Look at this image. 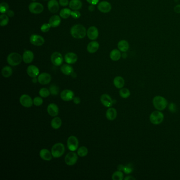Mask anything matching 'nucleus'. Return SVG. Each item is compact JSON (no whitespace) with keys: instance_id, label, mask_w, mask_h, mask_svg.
<instances>
[{"instance_id":"obj_1","label":"nucleus","mask_w":180,"mask_h":180,"mask_svg":"<svg viewBox=\"0 0 180 180\" xmlns=\"http://www.w3.org/2000/svg\"><path fill=\"white\" fill-rule=\"evenodd\" d=\"M71 36L76 39H82L87 34L86 29L81 24H76L70 30Z\"/></svg>"},{"instance_id":"obj_2","label":"nucleus","mask_w":180,"mask_h":180,"mask_svg":"<svg viewBox=\"0 0 180 180\" xmlns=\"http://www.w3.org/2000/svg\"><path fill=\"white\" fill-rule=\"evenodd\" d=\"M153 104L155 109L162 111L167 108L168 103L164 97L161 96H156L153 99Z\"/></svg>"},{"instance_id":"obj_3","label":"nucleus","mask_w":180,"mask_h":180,"mask_svg":"<svg viewBox=\"0 0 180 180\" xmlns=\"http://www.w3.org/2000/svg\"><path fill=\"white\" fill-rule=\"evenodd\" d=\"M65 145L61 143H57L54 144L51 148L52 155L54 158L62 157L65 153Z\"/></svg>"},{"instance_id":"obj_4","label":"nucleus","mask_w":180,"mask_h":180,"mask_svg":"<svg viewBox=\"0 0 180 180\" xmlns=\"http://www.w3.org/2000/svg\"><path fill=\"white\" fill-rule=\"evenodd\" d=\"M23 60L21 55L17 52H12L8 56L7 62L12 66H16L19 65Z\"/></svg>"},{"instance_id":"obj_5","label":"nucleus","mask_w":180,"mask_h":180,"mask_svg":"<svg viewBox=\"0 0 180 180\" xmlns=\"http://www.w3.org/2000/svg\"><path fill=\"white\" fill-rule=\"evenodd\" d=\"M164 114L159 111H156L152 113L149 116L150 122L153 124L159 125L163 122L164 120Z\"/></svg>"},{"instance_id":"obj_6","label":"nucleus","mask_w":180,"mask_h":180,"mask_svg":"<svg viewBox=\"0 0 180 180\" xmlns=\"http://www.w3.org/2000/svg\"><path fill=\"white\" fill-rule=\"evenodd\" d=\"M79 146L78 138L75 136H70L67 140V147L69 151L75 152L76 151Z\"/></svg>"},{"instance_id":"obj_7","label":"nucleus","mask_w":180,"mask_h":180,"mask_svg":"<svg viewBox=\"0 0 180 180\" xmlns=\"http://www.w3.org/2000/svg\"><path fill=\"white\" fill-rule=\"evenodd\" d=\"M19 101L21 105L23 106L24 107H31L33 105V100L32 99L30 96L27 94H23L21 95L20 97Z\"/></svg>"},{"instance_id":"obj_8","label":"nucleus","mask_w":180,"mask_h":180,"mask_svg":"<svg viewBox=\"0 0 180 180\" xmlns=\"http://www.w3.org/2000/svg\"><path fill=\"white\" fill-rule=\"evenodd\" d=\"M78 154L73 152H70L67 154L65 158L66 164L69 166H73L77 163L78 161Z\"/></svg>"},{"instance_id":"obj_9","label":"nucleus","mask_w":180,"mask_h":180,"mask_svg":"<svg viewBox=\"0 0 180 180\" xmlns=\"http://www.w3.org/2000/svg\"><path fill=\"white\" fill-rule=\"evenodd\" d=\"M30 12L33 14H40L44 10L43 6L38 2H32L29 6Z\"/></svg>"},{"instance_id":"obj_10","label":"nucleus","mask_w":180,"mask_h":180,"mask_svg":"<svg viewBox=\"0 0 180 180\" xmlns=\"http://www.w3.org/2000/svg\"><path fill=\"white\" fill-rule=\"evenodd\" d=\"M51 61L54 65L59 66L62 65L63 62V57L62 54L58 52H54L51 56Z\"/></svg>"},{"instance_id":"obj_11","label":"nucleus","mask_w":180,"mask_h":180,"mask_svg":"<svg viewBox=\"0 0 180 180\" xmlns=\"http://www.w3.org/2000/svg\"><path fill=\"white\" fill-rule=\"evenodd\" d=\"M75 94L73 91L69 89H65L60 93V97L63 101L69 102L73 100Z\"/></svg>"},{"instance_id":"obj_12","label":"nucleus","mask_w":180,"mask_h":180,"mask_svg":"<svg viewBox=\"0 0 180 180\" xmlns=\"http://www.w3.org/2000/svg\"><path fill=\"white\" fill-rule=\"evenodd\" d=\"M52 77L51 75L47 73H43L38 76V81L39 84L43 85L48 84L51 81Z\"/></svg>"},{"instance_id":"obj_13","label":"nucleus","mask_w":180,"mask_h":180,"mask_svg":"<svg viewBox=\"0 0 180 180\" xmlns=\"http://www.w3.org/2000/svg\"><path fill=\"white\" fill-rule=\"evenodd\" d=\"M30 41L35 46H41L44 44V39L42 36L39 35H32L30 36Z\"/></svg>"},{"instance_id":"obj_14","label":"nucleus","mask_w":180,"mask_h":180,"mask_svg":"<svg viewBox=\"0 0 180 180\" xmlns=\"http://www.w3.org/2000/svg\"><path fill=\"white\" fill-rule=\"evenodd\" d=\"M98 10L102 13H107L111 11V4L109 2L103 1L100 2L98 6Z\"/></svg>"},{"instance_id":"obj_15","label":"nucleus","mask_w":180,"mask_h":180,"mask_svg":"<svg viewBox=\"0 0 180 180\" xmlns=\"http://www.w3.org/2000/svg\"><path fill=\"white\" fill-rule=\"evenodd\" d=\"M100 99L102 104L106 107H111L113 104V99H111V96L108 94H105L102 95Z\"/></svg>"},{"instance_id":"obj_16","label":"nucleus","mask_w":180,"mask_h":180,"mask_svg":"<svg viewBox=\"0 0 180 180\" xmlns=\"http://www.w3.org/2000/svg\"><path fill=\"white\" fill-rule=\"evenodd\" d=\"M87 35L88 38L90 40H96L98 36V29L95 26L90 27L87 30Z\"/></svg>"},{"instance_id":"obj_17","label":"nucleus","mask_w":180,"mask_h":180,"mask_svg":"<svg viewBox=\"0 0 180 180\" xmlns=\"http://www.w3.org/2000/svg\"><path fill=\"white\" fill-rule=\"evenodd\" d=\"M47 111L52 117H56L59 114V108L56 103H51L48 106Z\"/></svg>"},{"instance_id":"obj_18","label":"nucleus","mask_w":180,"mask_h":180,"mask_svg":"<svg viewBox=\"0 0 180 180\" xmlns=\"http://www.w3.org/2000/svg\"><path fill=\"white\" fill-rule=\"evenodd\" d=\"M48 9L52 13H57L59 9V4L57 0H50L48 3Z\"/></svg>"},{"instance_id":"obj_19","label":"nucleus","mask_w":180,"mask_h":180,"mask_svg":"<svg viewBox=\"0 0 180 180\" xmlns=\"http://www.w3.org/2000/svg\"><path fill=\"white\" fill-rule=\"evenodd\" d=\"M28 75L31 78H36L39 75V69L35 65H30L27 68Z\"/></svg>"},{"instance_id":"obj_20","label":"nucleus","mask_w":180,"mask_h":180,"mask_svg":"<svg viewBox=\"0 0 180 180\" xmlns=\"http://www.w3.org/2000/svg\"><path fill=\"white\" fill-rule=\"evenodd\" d=\"M78 57L77 54L73 52L67 53L65 56V60L68 64H73L77 62Z\"/></svg>"},{"instance_id":"obj_21","label":"nucleus","mask_w":180,"mask_h":180,"mask_svg":"<svg viewBox=\"0 0 180 180\" xmlns=\"http://www.w3.org/2000/svg\"><path fill=\"white\" fill-rule=\"evenodd\" d=\"M22 59L25 63H30L34 59V54L30 50H26L23 53Z\"/></svg>"},{"instance_id":"obj_22","label":"nucleus","mask_w":180,"mask_h":180,"mask_svg":"<svg viewBox=\"0 0 180 180\" xmlns=\"http://www.w3.org/2000/svg\"><path fill=\"white\" fill-rule=\"evenodd\" d=\"M117 112L114 108L109 107L106 113V117L109 121H114L117 117Z\"/></svg>"},{"instance_id":"obj_23","label":"nucleus","mask_w":180,"mask_h":180,"mask_svg":"<svg viewBox=\"0 0 180 180\" xmlns=\"http://www.w3.org/2000/svg\"><path fill=\"white\" fill-rule=\"evenodd\" d=\"M117 47L122 52H126L129 49V44L127 41L122 40L118 43Z\"/></svg>"},{"instance_id":"obj_24","label":"nucleus","mask_w":180,"mask_h":180,"mask_svg":"<svg viewBox=\"0 0 180 180\" xmlns=\"http://www.w3.org/2000/svg\"><path fill=\"white\" fill-rule=\"evenodd\" d=\"M40 156L44 161H49L51 160L53 156L52 155L51 152H50L48 149L43 148L40 152Z\"/></svg>"},{"instance_id":"obj_25","label":"nucleus","mask_w":180,"mask_h":180,"mask_svg":"<svg viewBox=\"0 0 180 180\" xmlns=\"http://www.w3.org/2000/svg\"><path fill=\"white\" fill-rule=\"evenodd\" d=\"M60 23H61V19L59 16L57 15L52 16L49 21V23L50 24L51 27L52 28L58 27Z\"/></svg>"},{"instance_id":"obj_26","label":"nucleus","mask_w":180,"mask_h":180,"mask_svg":"<svg viewBox=\"0 0 180 180\" xmlns=\"http://www.w3.org/2000/svg\"><path fill=\"white\" fill-rule=\"evenodd\" d=\"M99 47V44L98 42L92 41L88 44L87 49L88 52H89L90 54H94L98 50Z\"/></svg>"},{"instance_id":"obj_27","label":"nucleus","mask_w":180,"mask_h":180,"mask_svg":"<svg viewBox=\"0 0 180 180\" xmlns=\"http://www.w3.org/2000/svg\"><path fill=\"white\" fill-rule=\"evenodd\" d=\"M69 6L72 10H79L82 8V3L81 0H71Z\"/></svg>"},{"instance_id":"obj_28","label":"nucleus","mask_w":180,"mask_h":180,"mask_svg":"<svg viewBox=\"0 0 180 180\" xmlns=\"http://www.w3.org/2000/svg\"><path fill=\"white\" fill-rule=\"evenodd\" d=\"M122 57L121 51L119 49H113L110 53V58L113 61L117 62Z\"/></svg>"},{"instance_id":"obj_29","label":"nucleus","mask_w":180,"mask_h":180,"mask_svg":"<svg viewBox=\"0 0 180 180\" xmlns=\"http://www.w3.org/2000/svg\"><path fill=\"white\" fill-rule=\"evenodd\" d=\"M114 84L118 89L123 88L125 85V81L123 77L117 76L115 77L113 81Z\"/></svg>"},{"instance_id":"obj_30","label":"nucleus","mask_w":180,"mask_h":180,"mask_svg":"<svg viewBox=\"0 0 180 180\" xmlns=\"http://www.w3.org/2000/svg\"><path fill=\"white\" fill-rule=\"evenodd\" d=\"M62 125V121L59 117H54L51 122V126L54 129H59Z\"/></svg>"},{"instance_id":"obj_31","label":"nucleus","mask_w":180,"mask_h":180,"mask_svg":"<svg viewBox=\"0 0 180 180\" xmlns=\"http://www.w3.org/2000/svg\"><path fill=\"white\" fill-rule=\"evenodd\" d=\"M61 71L64 75H70L73 73V69L68 64H65L61 67Z\"/></svg>"},{"instance_id":"obj_32","label":"nucleus","mask_w":180,"mask_h":180,"mask_svg":"<svg viewBox=\"0 0 180 180\" xmlns=\"http://www.w3.org/2000/svg\"><path fill=\"white\" fill-rule=\"evenodd\" d=\"M12 69L10 66H6L2 69V75L5 78L10 77L12 75Z\"/></svg>"},{"instance_id":"obj_33","label":"nucleus","mask_w":180,"mask_h":180,"mask_svg":"<svg viewBox=\"0 0 180 180\" xmlns=\"http://www.w3.org/2000/svg\"><path fill=\"white\" fill-rule=\"evenodd\" d=\"M71 11L67 8L62 9L60 12V16L63 19H68L71 16Z\"/></svg>"},{"instance_id":"obj_34","label":"nucleus","mask_w":180,"mask_h":180,"mask_svg":"<svg viewBox=\"0 0 180 180\" xmlns=\"http://www.w3.org/2000/svg\"><path fill=\"white\" fill-rule=\"evenodd\" d=\"M88 148L84 146H81V148H79L77 150V154L80 157L86 156L88 154Z\"/></svg>"},{"instance_id":"obj_35","label":"nucleus","mask_w":180,"mask_h":180,"mask_svg":"<svg viewBox=\"0 0 180 180\" xmlns=\"http://www.w3.org/2000/svg\"><path fill=\"white\" fill-rule=\"evenodd\" d=\"M119 95L122 98H127L130 96V91L129 89L126 88H121L119 91Z\"/></svg>"},{"instance_id":"obj_36","label":"nucleus","mask_w":180,"mask_h":180,"mask_svg":"<svg viewBox=\"0 0 180 180\" xmlns=\"http://www.w3.org/2000/svg\"><path fill=\"white\" fill-rule=\"evenodd\" d=\"M9 19L7 15L2 14L0 16V25L2 27H4L8 24Z\"/></svg>"},{"instance_id":"obj_37","label":"nucleus","mask_w":180,"mask_h":180,"mask_svg":"<svg viewBox=\"0 0 180 180\" xmlns=\"http://www.w3.org/2000/svg\"><path fill=\"white\" fill-rule=\"evenodd\" d=\"M39 94L42 98H47L50 96V90L46 88H41L39 92Z\"/></svg>"},{"instance_id":"obj_38","label":"nucleus","mask_w":180,"mask_h":180,"mask_svg":"<svg viewBox=\"0 0 180 180\" xmlns=\"http://www.w3.org/2000/svg\"><path fill=\"white\" fill-rule=\"evenodd\" d=\"M124 174L121 171H117L114 173L112 175V179L113 180H123Z\"/></svg>"},{"instance_id":"obj_39","label":"nucleus","mask_w":180,"mask_h":180,"mask_svg":"<svg viewBox=\"0 0 180 180\" xmlns=\"http://www.w3.org/2000/svg\"><path fill=\"white\" fill-rule=\"evenodd\" d=\"M49 90H50V94L54 96H56L59 93V88H58V87L56 84H52L50 86Z\"/></svg>"},{"instance_id":"obj_40","label":"nucleus","mask_w":180,"mask_h":180,"mask_svg":"<svg viewBox=\"0 0 180 180\" xmlns=\"http://www.w3.org/2000/svg\"><path fill=\"white\" fill-rule=\"evenodd\" d=\"M9 9V6L6 2H2L0 4V11L1 13H6Z\"/></svg>"},{"instance_id":"obj_41","label":"nucleus","mask_w":180,"mask_h":180,"mask_svg":"<svg viewBox=\"0 0 180 180\" xmlns=\"http://www.w3.org/2000/svg\"><path fill=\"white\" fill-rule=\"evenodd\" d=\"M33 100V104L36 106H40L42 105V103H43L42 98H41L40 97H35Z\"/></svg>"},{"instance_id":"obj_42","label":"nucleus","mask_w":180,"mask_h":180,"mask_svg":"<svg viewBox=\"0 0 180 180\" xmlns=\"http://www.w3.org/2000/svg\"><path fill=\"white\" fill-rule=\"evenodd\" d=\"M50 27L51 26L49 23H44L41 27V30L43 32H47L50 30Z\"/></svg>"},{"instance_id":"obj_43","label":"nucleus","mask_w":180,"mask_h":180,"mask_svg":"<svg viewBox=\"0 0 180 180\" xmlns=\"http://www.w3.org/2000/svg\"><path fill=\"white\" fill-rule=\"evenodd\" d=\"M132 167H130V165H128L125 167H124V169H123V171L126 174H130L133 171Z\"/></svg>"},{"instance_id":"obj_44","label":"nucleus","mask_w":180,"mask_h":180,"mask_svg":"<svg viewBox=\"0 0 180 180\" xmlns=\"http://www.w3.org/2000/svg\"><path fill=\"white\" fill-rule=\"evenodd\" d=\"M71 16L74 19H78L81 17V14L78 10H73V11H71Z\"/></svg>"},{"instance_id":"obj_45","label":"nucleus","mask_w":180,"mask_h":180,"mask_svg":"<svg viewBox=\"0 0 180 180\" xmlns=\"http://www.w3.org/2000/svg\"><path fill=\"white\" fill-rule=\"evenodd\" d=\"M169 109L170 110V111L171 112H172V113H175L176 111V106L175 105V104L174 103H171L170 105H169Z\"/></svg>"},{"instance_id":"obj_46","label":"nucleus","mask_w":180,"mask_h":180,"mask_svg":"<svg viewBox=\"0 0 180 180\" xmlns=\"http://www.w3.org/2000/svg\"><path fill=\"white\" fill-rule=\"evenodd\" d=\"M60 5L62 6H66L69 4L68 0H59Z\"/></svg>"},{"instance_id":"obj_47","label":"nucleus","mask_w":180,"mask_h":180,"mask_svg":"<svg viewBox=\"0 0 180 180\" xmlns=\"http://www.w3.org/2000/svg\"><path fill=\"white\" fill-rule=\"evenodd\" d=\"M174 11L176 13L180 14V4H178L176 6H175L174 7Z\"/></svg>"},{"instance_id":"obj_48","label":"nucleus","mask_w":180,"mask_h":180,"mask_svg":"<svg viewBox=\"0 0 180 180\" xmlns=\"http://www.w3.org/2000/svg\"><path fill=\"white\" fill-rule=\"evenodd\" d=\"M73 103H74L75 104L78 105V104L81 103V98L78 97H74L73 99Z\"/></svg>"},{"instance_id":"obj_49","label":"nucleus","mask_w":180,"mask_h":180,"mask_svg":"<svg viewBox=\"0 0 180 180\" xmlns=\"http://www.w3.org/2000/svg\"><path fill=\"white\" fill-rule=\"evenodd\" d=\"M87 1L92 5H96L99 2V0H86Z\"/></svg>"},{"instance_id":"obj_50","label":"nucleus","mask_w":180,"mask_h":180,"mask_svg":"<svg viewBox=\"0 0 180 180\" xmlns=\"http://www.w3.org/2000/svg\"><path fill=\"white\" fill-rule=\"evenodd\" d=\"M7 15H8L9 17H13L14 16V12L13 11H12V10H9L8 12H7Z\"/></svg>"},{"instance_id":"obj_51","label":"nucleus","mask_w":180,"mask_h":180,"mask_svg":"<svg viewBox=\"0 0 180 180\" xmlns=\"http://www.w3.org/2000/svg\"><path fill=\"white\" fill-rule=\"evenodd\" d=\"M125 180H135V178L132 176H127L125 178Z\"/></svg>"},{"instance_id":"obj_52","label":"nucleus","mask_w":180,"mask_h":180,"mask_svg":"<svg viewBox=\"0 0 180 180\" xmlns=\"http://www.w3.org/2000/svg\"><path fill=\"white\" fill-rule=\"evenodd\" d=\"M88 9L90 11H93L95 10V7H94V5L91 4L90 6H89L88 7Z\"/></svg>"},{"instance_id":"obj_53","label":"nucleus","mask_w":180,"mask_h":180,"mask_svg":"<svg viewBox=\"0 0 180 180\" xmlns=\"http://www.w3.org/2000/svg\"><path fill=\"white\" fill-rule=\"evenodd\" d=\"M124 166H123V165H119L118 167V170L122 171H123V169H124Z\"/></svg>"},{"instance_id":"obj_54","label":"nucleus","mask_w":180,"mask_h":180,"mask_svg":"<svg viewBox=\"0 0 180 180\" xmlns=\"http://www.w3.org/2000/svg\"><path fill=\"white\" fill-rule=\"evenodd\" d=\"M37 81H38V79L36 78H36H33V82H34V83H36V82H37Z\"/></svg>"},{"instance_id":"obj_55","label":"nucleus","mask_w":180,"mask_h":180,"mask_svg":"<svg viewBox=\"0 0 180 180\" xmlns=\"http://www.w3.org/2000/svg\"><path fill=\"white\" fill-rule=\"evenodd\" d=\"M123 54H122V56L123 57V58H126L127 57V54L126 52H123Z\"/></svg>"},{"instance_id":"obj_56","label":"nucleus","mask_w":180,"mask_h":180,"mask_svg":"<svg viewBox=\"0 0 180 180\" xmlns=\"http://www.w3.org/2000/svg\"><path fill=\"white\" fill-rule=\"evenodd\" d=\"M32 1H36V0H32Z\"/></svg>"},{"instance_id":"obj_57","label":"nucleus","mask_w":180,"mask_h":180,"mask_svg":"<svg viewBox=\"0 0 180 180\" xmlns=\"http://www.w3.org/2000/svg\"><path fill=\"white\" fill-rule=\"evenodd\" d=\"M43 1H48V0H43Z\"/></svg>"}]
</instances>
